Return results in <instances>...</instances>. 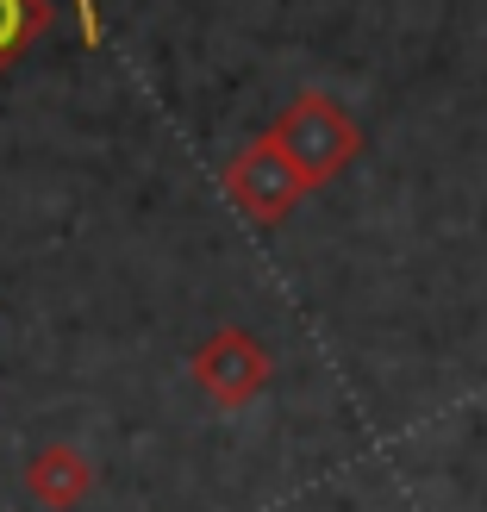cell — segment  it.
<instances>
[{
  "instance_id": "cell-1",
  "label": "cell",
  "mask_w": 487,
  "mask_h": 512,
  "mask_svg": "<svg viewBox=\"0 0 487 512\" xmlns=\"http://www.w3.org/2000/svg\"><path fill=\"white\" fill-rule=\"evenodd\" d=\"M275 144L288 150V163L300 169V182H306V194L313 188H325V182H338V175L363 157V125H356L338 100H331L325 88H306V94H294L288 107L275 113Z\"/></svg>"
},
{
  "instance_id": "cell-2",
  "label": "cell",
  "mask_w": 487,
  "mask_h": 512,
  "mask_svg": "<svg viewBox=\"0 0 487 512\" xmlns=\"http://www.w3.org/2000/svg\"><path fill=\"white\" fill-rule=\"evenodd\" d=\"M219 188H225V200L250 219V225H275V219H288L294 213V200L306 194V182H300V169L288 163V150L275 144V132H256L232 163H225V175H219Z\"/></svg>"
},
{
  "instance_id": "cell-3",
  "label": "cell",
  "mask_w": 487,
  "mask_h": 512,
  "mask_svg": "<svg viewBox=\"0 0 487 512\" xmlns=\"http://www.w3.org/2000/svg\"><path fill=\"white\" fill-rule=\"evenodd\" d=\"M188 369H194L200 394H207L213 406H225V413H244V406L263 400V388L275 381V356L263 350V338H250V331L225 325V331H213V338L194 350Z\"/></svg>"
},
{
  "instance_id": "cell-4",
  "label": "cell",
  "mask_w": 487,
  "mask_h": 512,
  "mask_svg": "<svg viewBox=\"0 0 487 512\" xmlns=\"http://www.w3.org/2000/svg\"><path fill=\"white\" fill-rule=\"evenodd\" d=\"M25 494L44 512H75L94 494V463L75 444H44L32 463H25Z\"/></svg>"
},
{
  "instance_id": "cell-5",
  "label": "cell",
  "mask_w": 487,
  "mask_h": 512,
  "mask_svg": "<svg viewBox=\"0 0 487 512\" xmlns=\"http://www.w3.org/2000/svg\"><path fill=\"white\" fill-rule=\"evenodd\" d=\"M50 19H57L50 0H0V75L50 32Z\"/></svg>"
},
{
  "instance_id": "cell-6",
  "label": "cell",
  "mask_w": 487,
  "mask_h": 512,
  "mask_svg": "<svg viewBox=\"0 0 487 512\" xmlns=\"http://www.w3.org/2000/svg\"><path fill=\"white\" fill-rule=\"evenodd\" d=\"M75 25H82V44H100V0H75Z\"/></svg>"
}]
</instances>
